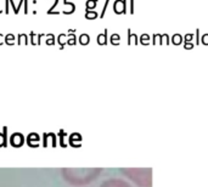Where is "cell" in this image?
Masks as SVG:
<instances>
[{
    "label": "cell",
    "instance_id": "1",
    "mask_svg": "<svg viewBox=\"0 0 208 187\" xmlns=\"http://www.w3.org/2000/svg\"><path fill=\"white\" fill-rule=\"evenodd\" d=\"M113 11L117 15L127 13V0H116L113 2Z\"/></svg>",
    "mask_w": 208,
    "mask_h": 187
},
{
    "label": "cell",
    "instance_id": "2",
    "mask_svg": "<svg viewBox=\"0 0 208 187\" xmlns=\"http://www.w3.org/2000/svg\"><path fill=\"white\" fill-rule=\"evenodd\" d=\"M107 33H108V30L105 29L104 33H100V34L98 35L96 41H98L99 45H106V44H107Z\"/></svg>",
    "mask_w": 208,
    "mask_h": 187
},
{
    "label": "cell",
    "instance_id": "3",
    "mask_svg": "<svg viewBox=\"0 0 208 187\" xmlns=\"http://www.w3.org/2000/svg\"><path fill=\"white\" fill-rule=\"evenodd\" d=\"M43 34H35L33 30L30 32V43L32 45H39L40 44V39H41Z\"/></svg>",
    "mask_w": 208,
    "mask_h": 187
},
{
    "label": "cell",
    "instance_id": "4",
    "mask_svg": "<svg viewBox=\"0 0 208 187\" xmlns=\"http://www.w3.org/2000/svg\"><path fill=\"white\" fill-rule=\"evenodd\" d=\"M67 40H68V35L65 34V33H61L60 35H57V43L61 48H63V45L67 44Z\"/></svg>",
    "mask_w": 208,
    "mask_h": 187
},
{
    "label": "cell",
    "instance_id": "5",
    "mask_svg": "<svg viewBox=\"0 0 208 187\" xmlns=\"http://www.w3.org/2000/svg\"><path fill=\"white\" fill-rule=\"evenodd\" d=\"M78 41H79V44H81V45H88V44H89V41H90V37H89V34H87V33L81 34V35H79V39H78Z\"/></svg>",
    "mask_w": 208,
    "mask_h": 187
},
{
    "label": "cell",
    "instance_id": "6",
    "mask_svg": "<svg viewBox=\"0 0 208 187\" xmlns=\"http://www.w3.org/2000/svg\"><path fill=\"white\" fill-rule=\"evenodd\" d=\"M63 5L70 7L68 11L66 12V15H71V13L74 12V10H76V4H74V2H72V1H70V0H63Z\"/></svg>",
    "mask_w": 208,
    "mask_h": 187
},
{
    "label": "cell",
    "instance_id": "7",
    "mask_svg": "<svg viewBox=\"0 0 208 187\" xmlns=\"http://www.w3.org/2000/svg\"><path fill=\"white\" fill-rule=\"evenodd\" d=\"M99 17L95 10H85V18L87 19H96Z\"/></svg>",
    "mask_w": 208,
    "mask_h": 187
},
{
    "label": "cell",
    "instance_id": "8",
    "mask_svg": "<svg viewBox=\"0 0 208 187\" xmlns=\"http://www.w3.org/2000/svg\"><path fill=\"white\" fill-rule=\"evenodd\" d=\"M17 44H18V45H28V35H27V34H24V33L18 34Z\"/></svg>",
    "mask_w": 208,
    "mask_h": 187
},
{
    "label": "cell",
    "instance_id": "9",
    "mask_svg": "<svg viewBox=\"0 0 208 187\" xmlns=\"http://www.w3.org/2000/svg\"><path fill=\"white\" fill-rule=\"evenodd\" d=\"M183 35H180V34H178V33H175L173 37H172V43L174 44V45H181V43H183Z\"/></svg>",
    "mask_w": 208,
    "mask_h": 187
},
{
    "label": "cell",
    "instance_id": "10",
    "mask_svg": "<svg viewBox=\"0 0 208 187\" xmlns=\"http://www.w3.org/2000/svg\"><path fill=\"white\" fill-rule=\"evenodd\" d=\"M109 41L112 45H119V41H120V35L117 34V33H113L109 38Z\"/></svg>",
    "mask_w": 208,
    "mask_h": 187
},
{
    "label": "cell",
    "instance_id": "11",
    "mask_svg": "<svg viewBox=\"0 0 208 187\" xmlns=\"http://www.w3.org/2000/svg\"><path fill=\"white\" fill-rule=\"evenodd\" d=\"M57 2H59V0H52V2H51V5L49 6V9L46 10V13L48 15H57V12H55V7H56V5H57Z\"/></svg>",
    "mask_w": 208,
    "mask_h": 187
},
{
    "label": "cell",
    "instance_id": "12",
    "mask_svg": "<svg viewBox=\"0 0 208 187\" xmlns=\"http://www.w3.org/2000/svg\"><path fill=\"white\" fill-rule=\"evenodd\" d=\"M98 5V0H87L85 2V10H94Z\"/></svg>",
    "mask_w": 208,
    "mask_h": 187
},
{
    "label": "cell",
    "instance_id": "13",
    "mask_svg": "<svg viewBox=\"0 0 208 187\" xmlns=\"http://www.w3.org/2000/svg\"><path fill=\"white\" fill-rule=\"evenodd\" d=\"M5 44H7V45H13V44H15V35L11 34V33L6 34V35H5Z\"/></svg>",
    "mask_w": 208,
    "mask_h": 187
},
{
    "label": "cell",
    "instance_id": "14",
    "mask_svg": "<svg viewBox=\"0 0 208 187\" xmlns=\"http://www.w3.org/2000/svg\"><path fill=\"white\" fill-rule=\"evenodd\" d=\"M140 43H141L142 45H149V44H150V35L146 34V33L141 34V35H140Z\"/></svg>",
    "mask_w": 208,
    "mask_h": 187
},
{
    "label": "cell",
    "instance_id": "15",
    "mask_svg": "<svg viewBox=\"0 0 208 187\" xmlns=\"http://www.w3.org/2000/svg\"><path fill=\"white\" fill-rule=\"evenodd\" d=\"M161 38H162V34H158V33L153 34V37H152V45H157L158 43L161 45Z\"/></svg>",
    "mask_w": 208,
    "mask_h": 187
},
{
    "label": "cell",
    "instance_id": "16",
    "mask_svg": "<svg viewBox=\"0 0 208 187\" xmlns=\"http://www.w3.org/2000/svg\"><path fill=\"white\" fill-rule=\"evenodd\" d=\"M163 44L169 45V35H168V34H162V38H161V45H163Z\"/></svg>",
    "mask_w": 208,
    "mask_h": 187
},
{
    "label": "cell",
    "instance_id": "17",
    "mask_svg": "<svg viewBox=\"0 0 208 187\" xmlns=\"http://www.w3.org/2000/svg\"><path fill=\"white\" fill-rule=\"evenodd\" d=\"M108 4H109V0H105L104 7H102V11H101V15H100L101 18H104L105 17V13H106V10H107V7H108Z\"/></svg>",
    "mask_w": 208,
    "mask_h": 187
},
{
    "label": "cell",
    "instance_id": "18",
    "mask_svg": "<svg viewBox=\"0 0 208 187\" xmlns=\"http://www.w3.org/2000/svg\"><path fill=\"white\" fill-rule=\"evenodd\" d=\"M192 39H194V35L191 33H188L184 37V43H190V41H192Z\"/></svg>",
    "mask_w": 208,
    "mask_h": 187
},
{
    "label": "cell",
    "instance_id": "19",
    "mask_svg": "<svg viewBox=\"0 0 208 187\" xmlns=\"http://www.w3.org/2000/svg\"><path fill=\"white\" fill-rule=\"evenodd\" d=\"M201 43H202L203 45H208V33H206V34H203V35H202V38H201Z\"/></svg>",
    "mask_w": 208,
    "mask_h": 187
},
{
    "label": "cell",
    "instance_id": "20",
    "mask_svg": "<svg viewBox=\"0 0 208 187\" xmlns=\"http://www.w3.org/2000/svg\"><path fill=\"white\" fill-rule=\"evenodd\" d=\"M127 32H128V40H127V43H128V45H131V35H133V33H131L130 28Z\"/></svg>",
    "mask_w": 208,
    "mask_h": 187
},
{
    "label": "cell",
    "instance_id": "21",
    "mask_svg": "<svg viewBox=\"0 0 208 187\" xmlns=\"http://www.w3.org/2000/svg\"><path fill=\"white\" fill-rule=\"evenodd\" d=\"M46 45H54L55 44V37L54 38H46Z\"/></svg>",
    "mask_w": 208,
    "mask_h": 187
},
{
    "label": "cell",
    "instance_id": "22",
    "mask_svg": "<svg viewBox=\"0 0 208 187\" xmlns=\"http://www.w3.org/2000/svg\"><path fill=\"white\" fill-rule=\"evenodd\" d=\"M195 45L192 44V41H190V43H184V48L185 49H192Z\"/></svg>",
    "mask_w": 208,
    "mask_h": 187
},
{
    "label": "cell",
    "instance_id": "23",
    "mask_svg": "<svg viewBox=\"0 0 208 187\" xmlns=\"http://www.w3.org/2000/svg\"><path fill=\"white\" fill-rule=\"evenodd\" d=\"M5 11V0H0V13Z\"/></svg>",
    "mask_w": 208,
    "mask_h": 187
},
{
    "label": "cell",
    "instance_id": "24",
    "mask_svg": "<svg viewBox=\"0 0 208 187\" xmlns=\"http://www.w3.org/2000/svg\"><path fill=\"white\" fill-rule=\"evenodd\" d=\"M195 34H196V45H199L200 44V37H199L200 35V29L199 28L196 29V33Z\"/></svg>",
    "mask_w": 208,
    "mask_h": 187
},
{
    "label": "cell",
    "instance_id": "25",
    "mask_svg": "<svg viewBox=\"0 0 208 187\" xmlns=\"http://www.w3.org/2000/svg\"><path fill=\"white\" fill-rule=\"evenodd\" d=\"M9 1H10V5L12 6V9H13V13H17V9H16L17 6L13 4V0H9Z\"/></svg>",
    "mask_w": 208,
    "mask_h": 187
},
{
    "label": "cell",
    "instance_id": "26",
    "mask_svg": "<svg viewBox=\"0 0 208 187\" xmlns=\"http://www.w3.org/2000/svg\"><path fill=\"white\" fill-rule=\"evenodd\" d=\"M130 13H134V0H130Z\"/></svg>",
    "mask_w": 208,
    "mask_h": 187
},
{
    "label": "cell",
    "instance_id": "27",
    "mask_svg": "<svg viewBox=\"0 0 208 187\" xmlns=\"http://www.w3.org/2000/svg\"><path fill=\"white\" fill-rule=\"evenodd\" d=\"M4 43H5V35L0 34V45H2Z\"/></svg>",
    "mask_w": 208,
    "mask_h": 187
}]
</instances>
